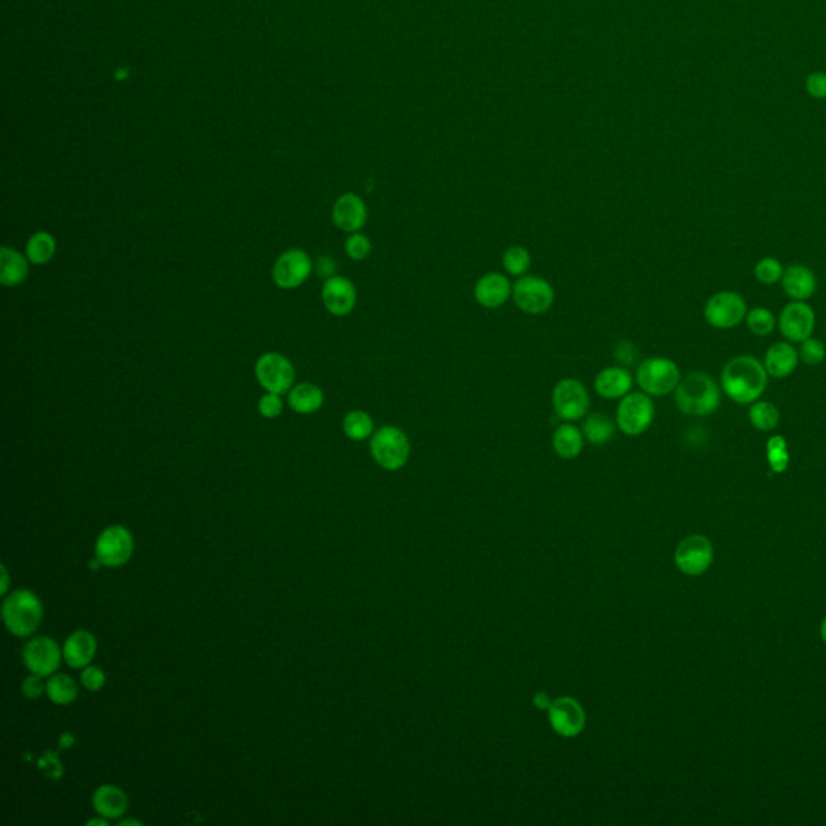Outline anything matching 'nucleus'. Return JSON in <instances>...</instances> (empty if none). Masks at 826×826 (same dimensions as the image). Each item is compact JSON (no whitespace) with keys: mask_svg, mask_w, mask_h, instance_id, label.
I'll return each instance as SVG.
<instances>
[{"mask_svg":"<svg viewBox=\"0 0 826 826\" xmlns=\"http://www.w3.org/2000/svg\"><path fill=\"white\" fill-rule=\"evenodd\" d=\"M721 391L733 403H752L759 401L769 384L765 365L754 355H738L721 370Z\"/></svg>","mask_w":826,"mask_h":826,"instance_id":"1","label":"nucleus"},{"mask_svg":"<svg viewBox=\"0 0 826 826\" xmlns=\"http://www.w3.org/2000/svg\"><path fill=\"white\" fill-rule=\"evenodd\" d=\"M673 394L679 412L689 417H707L720 407V384L700 372L681 378Z\"/></svg>","mask_w":826,"mask_h":826,"instance_id":"2","label":"nucleus"},{"mask_svg":"<svg viewBox=\"0 0 826 826\" xmlns=\"http://www.w3.org/2000/svg\"><path fill=\"white\" fill-rule=\"evenodd\" d=\"M2 617L12 635L25 637L39 628L43 620V604L35 593L20 589L4 600Z\"/></svg>","mask_w":826,"mask_h":826,"instance_id":"3","label":"nucleus"},{"mask_svg":"<svg viewBox=\"0 0 826 826\" xmlns=\"http://www.w3.org/2000/svg\"><path fill=\"white\" fill-rule=\"evenodd\" d=\"M410 449L407 433L394 424H386L374 431L370 441L372 457L382 470L388 472H397L407 465Z\"/></svg>","mask_w":826,"mask_h":826,"instance_id":"4","label":"nucleus"},{"mask_svg":"<svg viewBox=\"0 0 826 826\" xmlns=\"http://www.w3.org/2000/svg\"><path fill=\"white\" fill-rule=\"evenodd\" d=\"M681 382V373L675 362L667 357L644 359L636 370V382L650 397L673 394Z\"/></svg>","mask_w":826,"mask_h":826,"instance_id":"5","label":"nucleus"},{"mask_svg":"<svg viewBox=\"0 0 826 826\" xmlns=\"http://www.w3.org/2000/svg\"><path fill=\"white\" fill-rule=\"evenodd\" d=\"M656 417V407L652 397L643 391L629 393L620 399L617 412H615V423L618 431L625 436H641L652 426Z\"/></svg>","mask_w":826,"mask_h":826,"instance_id":"6","label":"nucleus"},{"mask_svg":"<svg viewBox=\"0 0 826 826\" xmlns=\"http://www.w3.org/2000/svg\"><path fill=\"white\" fill-rule=\"evenodd\" d=\"M591 397L576 378H564L552 389V407L562 422H578L586 417Z\"/></svg>","mask_w":826,"mask_h":826,"instance_id":"7","label":"nucleus"},{"mask_svg":"<svg viewBox=\"0 0 826 826\" xmlns=\"http://www.w3.org/2000/svg\"><path fill=\"white\" fill-rule=\"evenodd\" d=\"M512 299L516 307L528 315H543L556 302V291L541 276H520L514 284Z\"/></svg>","mask_w":826,"mask_h":826,"instance_id":"8","label":"nucleus"},{"mask_svg":"<svg viewBox=\"0 0 826 826\" xmlns=\"http://www.w3.org/2000/svg\"><path fill=\"white\" fill-rule=\"evenodd\" d=\"M255 376L261 388L273 394L288 393L296 382V370L281 353H263L255 363Z\"/></svg>","mask_w":826,"mask_h":826,"instance_id":"9","label":"nucleus"},{"mask_svg":"<svg viewBox=\"0 0 826 826\" xmlns=\"http://www.w3.org/2000/svg\"><path fill=\"white\" fill-rule=\"evenodd\" d=\"M748 315V305L738 292L720 291L707 301L704 317L717 330H729L739 325Z\"/></svg>","mask_w":826,"mask_h":826,"instance_id":"10","label":"nucleus"},{"mask_svg":"<svg viewBox=\"0 0 826 826\" xmlns=\"http://www.w3.org/2000/svg\"><path fill=\"white\" fill-rule=\"evenodd\" d=\"M135 543L125 526H110L100 533L96 543V557L100 566H121L133 556Z\"/></svg>","mask_w":826,"mask_h":826,"instance_id":"11","label":"nucleus"},{"mask_svg":"<svg viewBox=\"0 0 826 826\" xmlns=\"http://www.w3.org/2000/svg\"><path fill=\"white\" fill-rule=\"evenodd\" d=\"M815 311L805 301H792L780 313V331L790 342H802L812 336L815 330Z\"/></svg>","mask_w":826,"mask_h":826,"instance_id":"12","label":"nucleus"},{"mask_svg":"<svg viewBox=\"0 0 826 826\" xmlns=\"http://www.w3.org/2000/svg\"><path fill=\"white\" fill-rule=\"evenodd\" d=\"M311 257L301 249H291L280 255L273 267V280L281 290H296L311 276Z\"/></svg>","mask_w":826,"mask_h":826,"instance_id":"13","label":"nucleus"},{"mask_svg":"<svg viewBox=\"0 0 826 826\" xmlns=\"http://www.w3.org/2000/svg\"><path fill=\"white\" fill-rule=\"evenodd\" d=\"M64 652L58 644L47 636H39L26 644L23 650V660L28 670L39 677H49L57 670Z\"/></svg>","mask_w":826,"mask_h":826,"instance_id":"14","label":"nucleus"},{"mask_svg":"<svg viewBox=\"0 0 826 826\" xmlns=\"http://www.w3.org/2000/svg\"><path fill=\"white\" fill-rule=\"evenodd\" d=\"M549 721L557 735L575 738L583 731L586 715L576 700L572 698H558L549 706Z\"/></svg>","mask_w":826,"mask_h":826,"instance_id":"15","label":"nucleus"},{"mask_svg":"<svg viewBox=\"0 0 826 826\" xmlns=\"http://www.w3.org/2000/svg\"><path fill=\"white\" fill-rule=\"evenodd\" d=\"M514 292V284L510 283L509 276L499 273V271H491L486 275L481 276L480 280L474 284V301L489 311L501 309L509 302Z\"/></svg>","mask_w":826,"mask_h":826,"instance_id":"16","label":"nucleus"},{"mask_svg":"<svg viewBox=\"0 0 826 826\" xmlns=\"http://www.w3.org/2000/svg\"><path fill=\"white\" fill-rule=\"evenodd\" d=\"M326 311L334 317H346L357 305V290L346 276L334 275L326 280L321 290Z\"/></svg>","mask_w":826,"mask_h":826,"instance_id":"17","label":"nucleus"},{"mask_svg":"<svg viewBox=\"0 0 826 826\" xmlns=\"http://www.w3.org/2000/svg\"><path fill=\"white\" fill-rule=\"evenodd\" d=\"M675 560L681 572L699 575L706 572L712 562V546L704 536L686 537L679 543Z\"/></svg>","mask_w":826,"mask_h":826,"instance_id":"18","label":"nucleus"},{"mask_svg":"<svg viewBox=\"0 0 826 826\" xmlns=\"http://www.w3.org/2000/svg\"><path fill=\"white\" fill-rule=\"evenodd\" d=\"M368 209L363 199L353 192L341 196L332 207V223L341 231L359 233L367 225Z\"/></svg>","mask_w":826,"mask_h":826,"instance_id":"19","label":"nucleus"},{"mask_svg":"<svg viewBox=\"0 0 826 826\" xmlns=\"http://www.w3.org/2000/svg\"><path fill=\"white\" fill-rule=\"evenodd\" d=\"M633 374L628 368L607 367L600 370L594 378V391L597 396L607 401H620L633 389Z\"/></svg>","mask_w":826,"mask_h":826,"instance_id":"20","label":"nucleus"},{"mask_svg":"<svg viewBox=\"0 0 826 826\" xmlns=\"http://www.w3.org/2000/svg\"><path fill=\"white\" fill-rule=\"evenodd\" d=\"M781 283L786 296L791 297L792 301H807L817 291V278L812 270L801 263H794L784 270Z\"/></svg>","mask_w":826,"mask_h":826,"instance_id":"21","label":"nucleus"},{"mask_svg":"<svg viewBox=\"0 0 826 826\" xmlns=\"http://www.w3.org/2000/svg\"><path fill=\"white\" fill-rule=\"evenodd\" d=\"M799 361H801L799 359V351H796L792 344H790V342H775L773 346H770L769 351L765 353L763 365H765V370H767L769 376L781 380V378H786V376L794 373V370L798 368Z\"/></svg>","mask_w":826,"mask_h":826,"instance_id":"22","label":"nucleus"},{"mask_svg":"<svg viewBox=\"0 0 826 826\" xmlns=\"http://www.w3.org/2000/svg\"><path fill=\"white\" fill-rule=\"evenodd\" d=\"M96 650H97L96 637L89 631L79 629L68 636L62 652H64L65 662L70 667L85 668L91 664L92 658L96 656Z\"/></svg>","mask_w":826,"mask_h":826,"instance_id":"23","label":"nucleus"},{"mask_svg":"<svg viewBox=\"0 0 826 826\" xmlns=\"http://www.w3.org/2000/svg\"><path fill=\"white\" fill-rule=\"evenodd\" d=\"M92 804L100 817L108 820L120 819L127 811V796L118 786L104 784L94 792Z\"/></svg>","mask_w":826,"mask_h":826,"instance_id":"24","label":"nucleus"},{"mask_svg":"<svg viewBox=\"0 0 826 826\" xmlns=\"http://www.w3.org/2000/svg\"><path fill=\"white\" fill-rule=\"evenodd\" d=\"M585 434L573 422H564L558 424L557 430L552 434V447L560 459L573 460L583 453L585 447Z\"/></svg>","mask_w":826,"mask_h":826,"instance_id":"25","label":"nucleus"},{"mask_svg":"<svg viewBox=\"0 0 826 826\" xmlns=\"http://www.w3.org/2000/svg\"><path fill=\"white\" fill-rule=\"evenodd\" d=\"M28 257L15 249H0V283L14 288L22 284L28 278Z\"/></svg>","mask_w":826,"mask_h":826,"instance_id":"26","label":"nucleus"},{"mask_svg":"<svg viewBox=\"0 0 826 826\" xmlns=\"http://www.w3.org/2000/svg\"><path fill=\"white\" fill-rule=\"evenodd\" d=\"M288 403H290L291 409L297 413L309 415L323 407L325 394L321 388L313 382H301L291 389Z\"/></svg>","mask_w":826,"mask_h":826,"instance_id":"27","label":"nucleus"},{"mask_svg":"<svg viewBox=\"0 0 826 826\" xmlns=\"http://www.w3.org/2000/svg\"><path fill=\"white\" fill-rule=\"evenodd\" d=\"M617 430H618L617 423L606 413L597 412V413H589L583 418L581 431L589 444H607L614 438Z\"/></svg>","mask_w":826,"mask_h":826,"instance_id":"28","label":"nucleus"},{"mask_svg":"<svg viewBox=\"0 0 826 826\" xmlns=\"http://www.w3.org/2000/svg\"><path fill=\"white\" fill-rule=\"evenodd\" d=\"M342 431L352 441H365L373 436V418L363 410H352L342 420Z\"/></svg>","mask_w":826,"mask_h":826,"instance_id":"29","label":"nucleus"},{"mask_svg":"<svg viewBox=\"0 0 826 826\" xmlns=\"http://www.w3.org/2000/svg\"><path fill=\"white\" fill-rule=\"evenodd\" d=\"M56 238L46 231L33 234L26 244V257L33 265H44L56 255Z\"/></svg>","mask_w":826,"mask_h":826,"instance_id":"30","label":"nucleus"},{"mask_svg":"<svg viewBox=\"0 0 826 826\" xmlns=\"http://www.w3.org/2000/svg\"><path fill=\"white\" fill-rule=\"evenodd\" d=\"M46 692L52 702H56L58 706H66L76 699L78 686L75 683V679L70 678L68 675L58 673V675L50 677L46 685Z\"/></svg>","mask_w":826,"mask_h":826,"instance_id":"31","label":"nucleus"},{"mask_svg":"<svg viewBox=\"0 0 826 826\" xmlns=\"http://www.w3.org/2000/svg\"><path fill=\"white\" fill-rule=\"evenodd\" d=\"M749 422L759 431H771L780 423V412L773 403L756 401L749 407Z\"/></svg>","mask_w":826,"mask_h":826,"instance_id":"32","label":"nucleus"},{"mask_svg":"<svg viewBox=\"0 0 826 826\" xmlns=\"http://www.w3.org/2000/svg\"><path fill=\"white\" fill-rule=\"evenodd\" d=\"M502 267L514 278L526 275L531 267L530 250L523 246H512L502 255Z\"/></svg>","mask_w":826,"mask_h":826,"instance_id":"33","label":"nucleus"},{"mask_svg":"<svg viewBox=\"0 0 826 826\" xmlns=\"http://www.w3.org/2000/svg\"><path fill=\"white\" fill-rule=\"evenodd\" d=\"M746 323H748L749 330L757 334V336H769L775 330L777 320H775V315L769 309L756 307V309L748 311Z\"/></svg>","mask_w":826,"mask_h":826,"instance_id":"34","label":"nucleus"},{"mask_svg":"<svg viewBox=\"0 0 826 826\" xmlns=\"http://www.w3.org/2000/svg\"><path fill=\"white\" fill-rule=\"evenodd\" d=\"M767 457H769V464L773 472L781 474L786 470V466L790 464V453H788V443L783 436L777 434L769 439Z\"/></svg>","mask_w":826,"mask_h":826,"instance_id":"35","label":"nucleus"},{"mask_svg":"<svg viewBox=\"0 0 826 826\" xmlns=\"http://www.w3.org/2000/svg\"><path fill=\"white\" fill-rule=\"evenodd\" d=\"M784 269L781 261L773 259V257H765L762 260L757 261L754 275L757 281L762 284H775L781 281Z\"/></svg>","mask_w":826,"mask_h":826,"instance_id":"36","label":"nucleus"},{"mask_svg":"<svg viewBox=\"0 0 826 826\" xmlns=\"http://www.w3.org/2000/svg\"><path fill=\"white\" fill-rule=\"evenodd\" d=\"M826 347L821 341L817 338H807L801 342L799 349V359L804 362L809 367H817L821 362L825 361Z\"/></svg>","mask_w":826,"mask_h":826,"instance_id":"37","label":"nucleus"},{"mask_svg":"<svg viewBox=\"0 0 826 826\" xmlns=\"http://www.w3.org/2000/svg\"><path fill=\"white\" fill-rule=\"evenodd\" d=\"M344 249H346L349 259L355 261L365 260L368 255L372 254V240H368V236L362 234L361 231L351 233L346 240Z\"/></svg>","mask_w":826,"mask_h":826,"instance_id":"38","label":"nucleus"},{"mask_svg":"<svg viewBox=\"0 0 826 826\" xmlns=\"http://www.w3.org/2000/svg\"><path fill=\"white\" fill-rule=\"evenodd\" d=\"M805 91L813 99H826V73L825 71H813L805 79Z\"/></svg>","mask_w":826,"mask_h":826,"instance_id":"39","label":"nucleus"},{"mask_svg":"<svg viewBox=\"0 0 826 826\" xmlns=\"http://www.w3.org/2000/svg\"><path fill=\"white\" fill-rule=\"evenodd\" d=\"M283 407L281 396L273 394V393L261 396L260 401H259V410H260L261 415L265 418L280 417L281 412H283Z\"/></svg>","mask_w":826,"mask_h":826,"instance_id":"40","label":"nucleus"},{"mask_svg":"<svg viewBox=\"0 0 826 826\" xmlns=\"http://www.w3.org/2000/svg\"><path fill=\"white\" fill-rule=\"evenodd\" d=\"M81 681H83L86 689L99 691L100 688L106 685V673L100 670L99 667L87 665V667H85V671L81 673Z\"/></svg>","mask_w":826,"mask_h":826,"instance_id":"41","label":"nucleus"},{"mask_svg":"<svg viewBox=\"0 0 826 826\" xmlns=\"http://www.w3.org/2000/svg\"><path fill=\"white\" fill-rule=\"evenodd\" d=\"M615 357H617V361L620 362L622 367H629L637 361V349L629 341H620L615 346Z\"/></svg>","mask_w":826,"mask_h":826,"instance_id":"42","label":"nucleus"},{"mask_svg":"<svg viewBox=\"0 0 826 826\" xmlns=\"http://www.w3.org/2000/svg\"><path fill=\"white\" fill-rule=\"evenodd\" d=\"M22 689L23 694H25V698H28V699H37V698H39V696H41L44 691V685L43 681H41V677L33 673L31 677H28V678L23 681Z\"/></svg>","mask_w":826,"mask_h":826,"instance_id":"43","label":"nucleus"},{"mask_svg":"<svg viewBox=\"0 0 826 826\" xmlns=\"http://www.w3.org/2000/svg\"><path fill=\"white\" fill-rule=\"evenodd\" d=\"M317 271L321 278L326 280L331 278L336 271V261L332 260L331 257H320L317 261Z\"/></svg>","mask_w":826,"mask_h":826,"instance_id":"44","label":"nucleus"},{"mask_svg":"<svg viewBox=\"0 0 826 826\" xmlns=\"http://www.w3.org/2000/svg\"><path fill=\"white\" fill-rule=\"evenodd\" d=\"M8 589V573L5 566H2V594L5 596Z\"/></svg>","mask_w":826,"mask_h":826,"instance_id":"45","label":"nucleus"},{"mask_svg":"<svg viewBox=\"0 0 826 826\" xmlns=\"http://www.w3.org/2000/svg\"><path fill=\"white\" fill-rule=\"evenodd\" d=\"M121 825H141V823L135 821V820H125V821H121Z\"/></svg>","mask_w":826,"mask_h":826,"instance_id":"46","label":"nucleus"},{"mask_svg":"<svg viewBox=\"0 0 826 826\" xmlns=\"http://www.w3.org/2000/svg\"><path fill=\"white\" fill-rule=\"evenodd\" d=\"M821 635H823V639H825L826 641V618L825 622H823V625H821Z\"/></svg>","mask_w":826,"mask_h":826,"instance_id":"47","label":"nucleus"}]
</instances>
